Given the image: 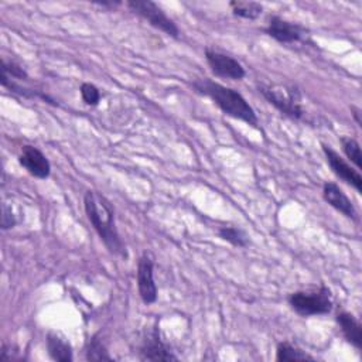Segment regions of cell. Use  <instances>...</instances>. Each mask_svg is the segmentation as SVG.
<instances>
[{
  "label": "cell",
  "instance_id": "e0dca14e",
  "mask_svg": "<svg viewBox=\"0 0 362 362\" xmlns=\"http://www.w3.org/2000/svg\"><path fill=\"white\" fill-rule=\"evenodd\" d=\"M218 235L221 239L229 242L236 247H246L249 245V238L246 232L238 226H221Z\"/></svg>",
  "mask_w": 362,
  "mask_h": 362
},
{
  "label": "cell",
  "instance_id": "d6986e66",
  "mask_svg": "<svg viewBox=\"0 0 362 362\" xmlns=\"http://www.w3.org/2000/svg\"><path fill=\"white\" fill-rule=\"evenodd\" d=\"M341 144H342V150H344L345 156L348 157V160L351 163H354V165L359 170L362 167V156H361L359 143L352 137L342 136L341 137Z\"/></svg>",
  "mask_w": 362,
  "mask_h": 362
},
{
  "label": "cell",
  "instance_id": "4fadbf2b",
  "mask_svg": "<svg viewBox=\"0 0 362 362\" xmlns=\"http://www.w3.org/2000/svg\"><path fill=\"white\" fill-rule=\"evenodd\" d=\"M337 322L341 327V331L345 337V339L352 344L356 349H361L362 346V328L359 321L346 311H341L337 314Z\"/></svg>",
  "mask_w": 362,
  "mask_h": 362
},
{
  "label": "cell",
  "instance_id": "7a4b0ae2",
  "mask_svg": "<svg viewBox=\"0 0 362 362\" xmlns=\"http://www.w3.org/2000/svg\"><path fill=\"white\" fill-rule=\"evenodd\" d=\"M192 86L197 92L208 96L225 115L257 127L259 119L255 109L238 90L211 79L194 81Z\"/></svg>",
  "mask_w": 362,
  "mask_h": 362
},
{
  "label": "cell",
  "instance_id": "52a82bcc",
  "mask_svg": "<svg viewBox=\"0 0 362 362\" xmlns=\"http://www.w3.org/2000/svg\"><path fill=\"white\" fill-rule=\"evenodd\" d=\"M139 352L143 361H177V356L163 341L160 329L157 327H153L144 335Z\"/></svg>",
  "mask_w": 362,
  "mask_h": 362
},
{
  "label": "cell",
  "instance_id": "ba28073f",
  "mask_svg": "<svg viewBox=\"0 0 362 362\" xmlns=\"http://www.w3.org/2000/svg\"><path fill=\"white\" fill-rule=\"evenodd\" d=\"M154 263L151 257L144 253L137 263V288L144 304H153L157 300V286L154 281Z\"/></svg>",
  "mask_w": 362,
  "mask_h": 362
},
{
  "label": "cell",
  "instance_id": "ffe728a7",
  "mask_svg": "<svg viewBox=\"0 0 362 362\" xmlns=\"http://www.w3.org/2000/svg\"><path fill=\"white\" fill-rule=\"evenodd\" d=\"M81 96L83 99V102L89 106H96L100 100V92L99 89L89 82H85L81 85Z\"/></svg>",
  "mask_w": 362,
  "mask_h": 362
},
{
  "label": "cell",
  "instance_id": "44dd1931",
  "mask_svg": "<svg viewBox=\"0 0 362 362\" xmlns=\"http://www.w3.org/2000/svg\"><path fill=\"white\" fill-rule=\"evenodd\" d=\"M1 72H4L6 75H8L10 78H17V79H27L28 75L27 72L16 62L13 61H7V59H1Z\"/></svg>",
  "mask_w": 362,
  "mask_h": 362
},
{
  "label": "cell",
  "instance_id": "30bf717a",
  "mask_svg": "<svg viewBox=\"0 0 362 362\" xmlns=\"http://www.w3.org/2000/svg\"><path fill=\"white\" fill-rule=\"evenodd\" d=\"M322 151L325 154L327 163H328L329 168L332 170V173L338 178H341L344 182L354 187L358 192H361L362 191V177H361V174L355 168H352L331 146L322 144Z\"/></svg>",
  "mask_w": 362,
  "mask_h": 362
},
{
  "label": "cell",
  "instance_id": "5bb4252c",
  "mask_svg": "<svg viewBox=\"0 0 362 362\" xmlns=\"http://www.w3.org/2000/svg\"><path fill=\"white\" fill-rule=\"evenodd\" d=\"M47 349L49 356L58 362H71L72 356V346L65 337L59 332H48L47 335Z\"/></svg>",
  "mask_w": 362,
  "mask_h": 362
},
{
  "label": "cell",
  "instance_id": "cb8c5ba5",
  "mask_svg": "<svg viewBox=\"0 0 362 362\" xmlns=\"http://www.w3.org/2000/svg\"><path fill=\"white\" fill-rule=\"evenodd\" d=\"M96 4L103 6V7H115V6H119L120 1H98Z\"/></svg>",
  "mask_w": 362,
  "mask_h": 362
},
{
  "label": "cell",
  "instance_id": "ac0fdd59",
  "mask_svg": "<svg viewBox=\"0 0 362 362\" xmlns=\"http://www.w3.org/2000/svg\"><path fill=\"white\" fill-rule=\"evenodd\" d=\"M86 359L88 361H112L105 344L99 335H93L86 345Z\"/></svg>",
  "mask_w": 362,
  "mask_h": 362
},
{
  "label": "cell",
  "instance_id": "7c38bea8",
  "mask_svg": "<svg viewBox=\"0 0 362 362\" xmlns=\"http://www.w3.org/2000/svg\"><path fill=\"white\" fill-rule=\"evenodd\" d=\"M322 197L324 199L338 212L351 219H358V212L352 204V201L346 197L342 188L332 181H328L322 185Z\"/></svg>",
  "mask_w": 362,
  "mask_h": 362
},
{
  "label": "cell",
  "instance_id": "8992f818",
  "mask_svg": "<svg viewBox=\"0 0 362 362\" xmlns=\"http://www.w3.org/2000/svg\"><path fill=\"white\" fill-rule=\"evenodd\" d=\"M205 58L211 71L219 78L240 81L246 75L243 65L228 54L212 48H205Z\"/></svg>",
  "mask_w": 362,
  "mask_h": 362
},
{
  "label": "cell",
  "instance_id": "9a60e30c",
  "mask_svg": "<svg viewBox=\"0 0 362 362\" xmlns=\"http://www.w3.org/2000/svg\"><path fill=\"white\" fill-rule=\"evenodd\" d=\"M229 7L235 16L246 18V20H256L263 11V6L256 1L233 0L229 3Z\"/></svg>",
  "mask_w": 362,
  "mask_h": 362
},
{
  "label": "cell",
  "instance_id": "277c9868",
  "mask_svg": "<svg viewBox=\"0 0 362 362\" xmlns=\"http://www.w3.org/2000/svg\"><path fill=\"white\" fill-rule=\"evenodd\" d=\"M287 300L290 307L303 317L324 315L332 310L331 291L325 286L294 291Z\"/></svg>",
  "mask_w": 362,
  "mask_h": 362
},
{
  "label": "cell",
  "instance_id": "8fae6325",
  "mask_svg": "<svg viewBox=\"0 0 362 362\" xmlns=\"http://www.w3.org/2000/svg\"><path fill=\"white\" fill-rule=\"evenodd\" d=\"M18 163L35 178L45 180L49 177L51 164L45 157V154L34 146L25 144L21 147Z\"/></svg>",
  "mask_w": 362,
  "mask_h": 362
},
{
  "label": "cell",
  "instance_id": "2e32d148",
  "mask_svg": "<svg viewBox=\"0 0 362 362\" xmlns=\"http://www.w3.org/2000/svg\"><path fill=\"white\" fill-rule=\"evenodd\" d=\"M276 359L280 362H286V361H313L314 358L288 342H280L276 349Z\"/></svg>",
  "mask_w": 362,
  "mask_h": 362
},
{
  "label": "cell",
  "instance_id": "6da1fadb",
  "mask_svg": "<svg viewBox=\"0 0 362 362\" xmlns=\"http://www.w3.org/2000/svg\"><path fill=\"white\" fill-rule=\"evenodd\" d=\"M85 212L107 250L116 256L127 257L126 246L117 232L115 212L110 202L95 191H86L83 197Z\"/></svg>",
  "mask_w": 362,
  "mask_h": 362
},
{
  "label": "cell",
  "instance_id": "5b68a950",
  "mask_svg": "<svg viewBox=\"0 0 362 362\" xmlns=\"http://www.w3.org/2000/svg\"><path fill=\"white\" fill-rule=\"evenodd\" d=\"M127 6L133 13H136L137 16L147 20L148 24L153 25L154 28L165 33L170 37L178 38L180 30H178L177 24L154 1H151V0H130V1H127Z\"/></svg>",
  "mask_w": 362,
  "mask_h": 362
},
{
  "label": "cell",
  "instance_id": "7402d4cb",
  "mask_svg": "<svg viewBox=\"0 0 362 362\" xmlns=\"http://www.w3.org/2000/svg\"><path fill=\"white\" fill-rule=\"evenodd\" d=\"M1 229L6 230V229H10L16 225V218L13 215V211L11 208H8L6 204H3V212H1Z\"/></svg>",
  "mask_w": 362,
  "mask_h": 362
},
{
  "label": "cell",
  "instance_id": "9c48e42d",
  "mask_svg": "<svg viewBox=\"0 0 362 362\" xmlns=\"http://www.w3.org/2000/svg\"><path fill=\"white\" fill-rule=\"evenodd\" d=\"M266 33L274 38L279 42L283 44H293V42H298L301 41L307 34V30L304 27H301L297 23H291L287 21L279 16H272L269 18L267 27H266Z\"/></svg>",
  "mask_w": 362,
  "mask_h": 362
},
{
  "label": "cell",
  "instance_id": "3957f363",
  "mask_svg": "<svg viewBox=\"0 0 362 362\" xmlns=\"http://www.w3.org/2000/svg\"><path fill=\"white\" fill-rule=\"evenodd\" d=\"M257 88L264 99L283 115L296 120L304 117L305 113L301 106V96L294 86L281 83H262Z\"/></svg>",
  "mask_w": 362,
  "mask_h": 362
},
{
  "label": "cell",
  "instance_id": "603a6c76",
  "mask_svg": "<svg viewBox=\"0 0 362 362\" xmlns=\"http://www.w3.org/2000/svg\"><path fill=\"white\" fill-rule=\"evenodd\" d=\"M351 110H352V115H354V117H355V120H356V123L361 126V109L359 107H355V106H352L351 107Z\"/></svg>",
  "mask_w": 362,
  "mask_h": 362
}]
</instances>
